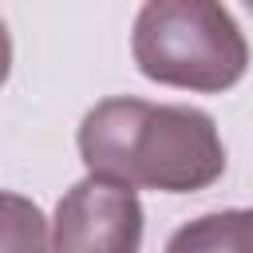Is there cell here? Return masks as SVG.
Here are the masks:
<instances>
[{"label": "cell", "mask_w": 253, "mask_h": 253, "mask_svg": "<svg viewBox=\"0 0 253 253\" xmlns=\"http://www.w3.org/2000/svg\"><path fill=\"white\" fill-rule=\"evenodd\" d=\"M8 71H12V40H8V28H4V20H0V87H4Z\"/></svg>", "instance_id": "6"}, {"label": "cell", "mask_w": 253, "mask_h": 253, "mask_svg": "<svg viewBox=\"0 0 253 253\" xmlns=\"http://www.w3.org/2000/svg\"><path fill=\"white\" fill-rule=\"evenodd\" d=\"M134 67L162 87L217 95L241 83L249 43L229 8L210 0H150L134 16Z\"/></svg>", "instance_id": "2"}, {"label": "cell", "mask_w": 253, "mask_h": 253, "mask_svg": "<svg viewBox=\"0 0 253 253\" xmlns=\"http://www.w3.org/2000/svg\"><path fill=\"white\" fill-rule=\"evenodd\" d=\"M166 253H253V210H217L186 221Z\"/></svg>", "instance_id": "4"}, {"label": "cell", "mask_w": 253, "mask_h": 253, "mask_svg": "<svg viewBox=\"0 0 253 253\" xmlns=\"http://www.w3.org/2000/svg\"><path fill=\"white\" fill-rule=\"evenodd\" d=\"M79 158L91 178L162 194H194L225 174V146L206 111L130 95L103 99L83 115Z\"/></svg>", "instance_id": "1"}, {"label": "cell", "mask_w": 253, "mask_h": 253, "mask_svg": "<svg viewBox=\"0 0 253 253\" xmlns=\"http://www.w3.org/2000/svg\"><path fill=\"white\" fill-rule=\"evenodd\" d=\"M0 253H51L43 210L12 190H0Z\"/></svg>", "instance_id": "5"}, {"label": "cell", "mask_w": 253, "mask_h": 253, "mask_svg": "<svg viewBox=\"0 0 253 253\" xmlns=\"http://www.w3.org/2000/svg\"><path fill=\"white\" fill-rule=\"evenodd\" d=\"M142 249V202L134 190L83 178L75 182L51 221V253H138Z\"/></svg>", "instance_id": "3"}]
</instances>
